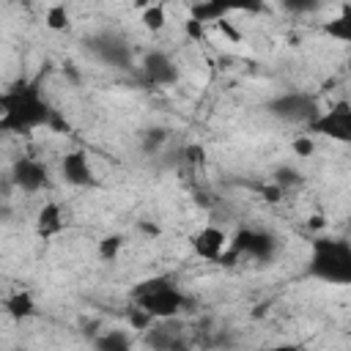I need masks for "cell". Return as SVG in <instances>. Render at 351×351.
<instances>
[{
  "instance_id": "cell-6",
  "label": "cell",
  "mask_w": 351,
  "mask_h": 351,
  "mask_svg": "<svg viewBox=\"0 0 351 351\" xmlns=\"http://www.w3.org/2000/svg\"><path fill=\"white\" fill-rule=\"evenodd\" d=\"M11 181L27 192V195H36L47 186V167L38 162V159H30V156H22L19 162H14V170H11Z\"/></svg>"
},
{
  "instance_id": "cell-9",
  "label": "cell",
  "mask_w": 351,
  "mask_h": 351,
  "mask_svg": "<svg viewBox=\"0 0 351 351\" xmlns=\"http://www.w3.org/2000/svg\"><path fill=\"white\" fill-rule=\"evenodd\" d=\"M143 69H145V77L154 85H167V82H176V77H178V69L173 66V60L165 52H151L145 58Z\"/></svg>"
},
{
  "instance_id": "cell-10",
  "label": "cell",
  "mask_w": 351,
  "mask_h": 351,
  "mask_svg": "<svg viewBox=\"0 0 351 351\" xmlns=\"http://www.w3.org/2000/svg\"><path fill=\"white\" fill-rule=\"evenodd\" d=\"M140 25L148 33H162L167 27V8H165V3H154L151 0L145 8H140Z\"/></svg>"
},
{
  "instance_id": "cell-18",
  "label": "cell",
  "mask_w": 351,
  "mask_h": 351,
  "mask_svg": "<svg viewBox=\"0 0 351 351\" xmlns=\"http://www.w3.org/2000/svg\"><path fill=\"white\" fill-rule=\"evenodd\" d=\"M282 5H285L291 14H307V11L318 8V0H282Z\"/></svg>"
},
{
  "instance_id": "cell-17",
  "label": "cell",
  "mask_w": 351,
  "mask_h": 351,
  "mask_svg": "<svg viewBox=\"0 0 351 351\" xmlns=\"http://www.w3.org/2000/svg\"><path fill=\"white\" fill-rule=\"evenodd\" d=\"M184 33H186V38H189L192 44H200V41L206 38V22H200L197 16H189V19L184 22Z\"/></svg>"
},
{
  "instance_id": "cell-14",
  "label": "cell",
  "mask_w": 351,
  "mask_h": 351,
  "mask_svg": "<svg viewBox=\"0 0 351 351\" xmlns=\"http://www.w3.org/2000/svg\"><path fill=\"white\" fill-rule=\"evenodd\" d=\"M96 346H99V348H129V346H132V337L123 335L121 329H110V332H104V335L96 340Z\"/></svg>"
},
{
  "instance_id": "cell-2",
  "label": "cell",
  "mask_w": 351,
  "mask_h": 351,
  "mask_svg": "<svg viewBox=\"0 0 351 351\" xmlns=\"http://www.w3.org/2000/svg\"><path fill=\"white\" fill-rule=\"evenodd\" d=\"M310 271L326 282L346 285L351 280V247L343 239H318L313 241Z\"/></svg>"
},
{
  "instance_id": "cell-11",
  "label": "cell",
  "mask_w": 351,
  "mask_h": 351,
  "mask_svg": "<svg viewBox=\"0 0 351 351\" xmlns=\"http://www.w3.org/2000/svg\"><path fill=\"white\" fill-rule=\"evenodd\" d=\"M3 310H5L14 321H22V318H30V315L36 313V302H33V296H30L27 291H16V293H11V296L3 302Z\"/></svg>"
},
{
  "instance_id": "cell-1",
  "label": "cell",
  "mask_w": 351,
  "mask_h": 351,
  "mask_svg": "<svg viewBox=\"0 0 351 351\" xmlns=\"http://www.w3.org/2000/svg\"><path fill=\"white\" fill-rule=\"evenodd\" d=\"M52 110L41 99L38 88H16L0 96V129L11 134H27L38 126H49Z\"/></svg>"
},
{
  "instance_id": "cell-4",
  "label": "cell",
  "mask_w": 351,
  "mask_h": 351,
  "mask_svg": "<svg viewBox=\"0 0 351 351\" xmlns=\"http://www.w3.org/2000/svg\"><path fill=\"white\" fill-rule=\"evenodd\" d=\"M189 244H192V250L200 261L217 263V261H225V255L230 250V236L219 225H200L189 236Z\"/></svg>"
},
{
  "instance_id": "cell-16",
  "label": "cell",
  "mask_w": 351,
  "mask_h": 351,
  "mask_svg": "<svg viewBox=\"0 0 351 351\" xmlns=\"http://www.w3.org/2000/svg\"><path fill=\"white\" fill-rule=\"evenodd\" d=\"M121 247H123V239L121 236H104L99 241V258L101 261H112L121 252Z\"/></svg>"
},
{
  "instance_id": "cell-8",
  "label": "cell",
  "mask_w": 351,
  "mask_h": 351,
  "mask_svg": "<svg viewBox=\"0 0 351 351\" xmlns=\"http://www.w3.org/2000/svg\"><path fill=\"white\" fill-rule=\"evenodd\" d=\"M63 208L58 200H44L41 208L36 211V233L41 239H52L63 230Z\"/></svg>"
},
{
  "instance_id": "cell-5",
  "label": "cell",
  "mask_w": 351,
  "mask_h": 351,
  "mask_svg": "<svg viewBox=\"0 0 351 351\" xmlns=\"http://www.w3.org/2000/svg\"><path fill=\"white\" fill-rule=\"evenodd\" d=\"M310 126L321 134H329L332 140H340L346 143L351 137V110H348V101H337L332 110H326L324 115H315L310 121Z\"/></svg>"
},
{
  "instance_id": "cell-15",
  "label": "cell",
  "mask_w": 351,
  "mask_h": 351,
  "mask_svg": "<svg viewBox=\"0 0 351 351\" xmlns=\"http://www.w3.org/2000/svg\"><path fill=\"white\" fill-rule=\"evenodd\" d=\"M326 33H329L332 38H337L340 44H346V41H348V14L343 11L340 16L329 19V25H326Z\"/></svg>"
},
{
  "instance_id": "cell-3",
  "label": "cell",
  "mask_w": 351,
  "mask_h": 351,
  "mask_svg": "<svg viewBox=\"0 0 351 351\" xmlns=\"http://www.w3.org/2000/svg\"><path fill=\"white\" fill-rule=\"evenodd\" d=\"M134 304L148 310L154 315V321H170L181 313V307L186 304V296L167 277H156V280L143 282L134 291Z\"/></svg>"
},
{
  "instance_id": "cell-13",
  "label": "cell",
  "mask_w": 351,
  "mask_h": 351,
  "mask_svg": "<svg viewBox=\"0 0 351 351\" xmlns=\"http://www.w3.org/2000/svg\"><path fill=\"white\" fill-rule=\"evenodd\" d=\"M315 148H318V143H315V137L307 134V132H302V134H296V137L291 140V151H293L296 156H302V159H310V156L315 154Z\"/></svg>"
},
{
  "instance_id": "cell-12",
  "label": "cell",
  "mask_w": 351,
  "mask_h": 351,
  "mask_svg": "<svg viewBox=\"0 0 351 351\" xmlns=\"http://www.w3.org/2000/svg\"><path fill=\"white\" fill-rule=\"evenodd\" d=\"M44 25L49 27V30H66L69 25H71V16H69V8H66V3H52V5H47V11H44Z\"/></svg>"
},
{
  "instance_id": "cell-7",
  "label": "cell",
  "mask_w": 351,
  "mask_h": 351,
  "mask_svg": "<svg viewBox=\"0 0 351 351\" xmlns=\"http://www.w3.org/2000/svg\"><path fill=\"white\" fill-rule=\"evenodd\" d=\"M60 173L71 186H90L93 184V165L85 151H69L60 159Z\"/></svg>"
},
{
  "instance_id": "cell-19",
  "label": "cell",
  "mask_w": 351,
  "mask_h": 351,
  "mask_svg": "<svg viewBox=\"0 0 351 351\" xmlns=\"http://www.w3.org/2000/svg\"><path fill=\"white\" fill-rule=\"evenodd\" d=\"M192 3H203V0H192Z\"/></svg>"
}]
</instances>
